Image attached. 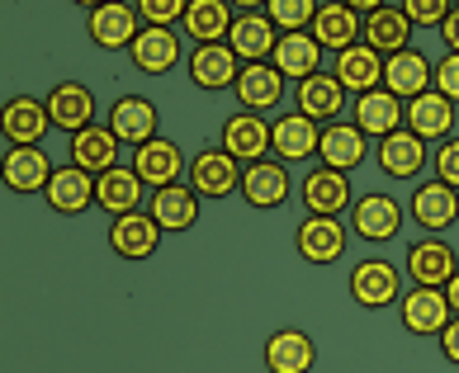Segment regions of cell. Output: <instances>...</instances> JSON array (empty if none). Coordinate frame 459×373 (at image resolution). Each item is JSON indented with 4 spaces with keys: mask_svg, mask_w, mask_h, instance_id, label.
Instances as JSON below:
<instances>
[{
    "mask_svg": "<svg viewBox=\"0 0 459 373\" xmlns=\"http://www.w3.org/2000/svg\"><path fill=\"white\" fill-rule=\"evenodd\" d=\"M0 132H5V142H10V147H43V138L53 132V114H48L43 99L14 95V99H5V114H0Z\"/></svg>",
    "mask_w": 459,
    "mask_h": 373,
    "instance_id": "obj_20",
    "label": "cell"
},
{
    "mask_svg": "<svg viewBox=\"0 0 459 373\" xmlns=\"http://www.w3.org/2000/svg\"><path fill=\"white\" fill-rule=\"evenodd\" d=\"M161 227L152 213H128V217H114L109 223V250L118 260H152L161 246Z\"/></svg>",
    "mask_w": 459,
    "mask_h": 373,
    "instance_id": "obj_27",
    "label": "cell"
},
{
    "mask_svg": "<svg viewBox=\"0 0 459 373\" xmlns=\"http://www.w3.org/2000/svg\"><path fill=\"white\" fill-rule=\"evenodd\" d=\"M265 14L280 33H308L317 20V0H265Z\"/></svg>",
    "mask_w": 459,
    "mask_h": 373,
    "instance_id": "obj_39",
    "label": "cell"
},
{
    "mask_svg": "<svg viewBox=\"0 0 459 373\" xmlns=\"http://www.w3.org/2000/svg\"><path fill=\"white\" fill-rule=\"evenodd\" d=\"M53 171L57 165H53V157H48V147H10L5 165H0L10 194H43L48 180H53Z\"/></svg>",
    "mask_w": 459,
    "mask_h": 373,
    "instance_id": "obj_26",
    "label": "cell"
},
{
    "mask_svg": "<svg viewBox=\"0 0 459 373\" xmlns=\"http://www.w3.org/2000/svg\"><path fill=\"white\" fill-rule=\"evenodd\" d=\"M440 341V354H446V364H455L459 369V317H450V326L436 335Z\"/></svg>",
    "mask_w": 459,
    "mask_h": 373,
    "instance_id": "obj_44",
    "label": "cell"
},
{
    "mask_svg": "<svg viewBox=\"0 0 459 373\" xmlns=\"http://www.w3.org/2000/svg\"><path fill=\"white\" fill-rule=\"evenodd\" d=\"M294 194H299V184L289 180V165H284V161L265 157V161L242 165V199L251 203V208L275 213V208H284Z\"/></svg>",
    "mask_w": 459,
    "mask_h": 373,
    "instance_id": "obj_7",
    "label": "cell"
},
{
    "mask_svg": "<svg viewBox=\"0 0 459 373\" xmlns=\"http://www.w3.org/2000/svg\"><path fill=\"white\" fill-rule=\"evenodd\" d=\"M374 157V147H369V138L355 123H327L322 128V147H317V161L327 165V171H342V175H351V171H360V165Z\"/></svg>",
    "mask_w": 459,
    "mask_h": 373,
    "instance_id": "obj_22",
    "label": "cell"
},
{
    "mask_svg": "<svg viewBox=\"0 0 459 373\" xmlns=\"http://www.w3.org/2000/svg\"><path fill=\"white\" fill-rule=\"evenodd\" d=\"M431 90H436V95H446L450 105H459V53H446V57L436 62Z\"/></svg>",
    "mask_w": 459,
    "mask_h": 373,
    "instance_id": "obj_43",
    "label": "cell"
},
{
    "mask_svg": "<svg viewBox=\"0 0 459 373\" xmlns=\"http://www.w3.org/2000/svg\"><path fill=\"white\" fill-rule=\"evenodd\" d=\"M109 132L124 147H147L152 138H161V114L147 95H118L109 105Z\"/></svg>",
    "mask_w": 459,
    "mask_h": 373,
    "instance_id": "obj_13",
    "label": "cell"
},
{
    "mask_svg": "<svg viewBox=\"0 0 459 373\" xmlns=\"http://www.w3.org/2000/svg\"><path fill=\"white\" fill-rule=\"evenodd\" d=\"M346 242H351V227L342 217H308L303 213V223L294 232V250L308 265H336L346 256Z\"/></svg>",
    "mask_w": 459,
    "mask_h": 373,
    "instance_id": "obj_11",
    "label": "cell"
},
{
    "mask_svg": "<svg viewBox=\"0 0 459 373\" xmlns=\"http://www.w3.org/2000/svg\"><path fill=\"white\" fill-rule=\"evenodd\" d=\"M299 199H303V213L308 217H342V213H351L355 190H351V175L313 165V171L299 180Z\"/></svg>",
    "mask_w": 459,
    "mask_h": 373,
    "instance_id": "obj_8",
    "label": "cell"
},
{
    "mask_svg": "<svg viewBox=\"0 0 459 373\" xmlns=\"http://www.w3.org/2000/svg\"><path fill=\"white\" fill-rule=\"evenodd\" d=\"M66 147H72V165H81L86 175H105L118 165V142L109 123H91V128H81L76 138H66Z\"/></svg>",
    "mask_w": 459,
    "mask_h": 373,
    "instance_id": "obj_34",
    "label": "cell"
},
{
    "mask_svg": "<svg viewBox=\"0 0 459 373\" xmlns=\"http://www.w3.org/2000/svg\"><path fill=\"white\" fill-rule=\"evenodd\" d=\"M143 199H147V184L138 180L133 165H114V171L95 175V208L114 217H128V213H143Z\"/></svg>",
    "mask_w": 459,
    "mask_h": 373,
    "instance_id": "obj_24",
    "label": "cell"
},
{
    "mask_svg": "<svg viewBox=\"0 0 459 373\" xmlns=\"http://www.w3.org/2000/svg\"><path fill=\"white\" fill-rule=\"evenodd\" d=\"M270 66L284 76V81H308L322 72V47L313 33H280V43H275V57H270Z\"/></svg>",
    "mask_w": 459,
    "mask_h": 373,
    "instance_id": "obj_37",
    "label": "cell"
},
{
    "mask_svg": "<svg viewBox=\"0 0 459 373\" xmlns=\"http://www.w3.org/2000/svg\"><path fill=\"white\" fill-rule=\"evenodd\" d=\"M185 76H190V86L204 90V95H218V90H232L237 76H242V62L228 43H204L195 47L190 57H185Z\"/></svg>",
    "mask_w": 459,
    "mask_h": 373,
    "instance_id": "obj_12",
    "label": "cell"
},
{
    "mask_svg": "<svg viewBox=\"0 0 459 373\" xmlns=\"http://www.w3.org/2000/svg\"><path fill=\"white\" fill-rule=\"evenodd\" d=\"M313 38H317V47L322 53H346V47H355V43H365V20L355 14V5L351 0H322L317 5V20H313Z\"/></svg>",
    "mask_w": 459,
    "mask_h": 373,
    "instance_id": "obj_14",
    "label": "cell"
},
{
    "mask_svg": "<svg viewBox=\"0 0 459 373\" xmlns=\"http://www.w3.org/2000/svg\"><path fill=\"white\" fill-rule=\"evenodd\" d=\"M284 90H289V81L275 72L270 62H256V66H242V76H237V86H232V95H237V105H242L247 114H270V109H280V99H284Z\"/></svg>",
    "mask_w": 459,
    "mask_h": 373,
    "instance_id": "obj_28",
    "label": "cell"
},
{
    "mask_svg": "<svg viewBox=\"0 0 459 373\" xmlns=\"http://www.w3.org/2000/svg\"><path fill=\"white\" fill-rule=\"evenodd\" d=\"M431 76H436V62L427 53H417V47H407V53H398V57H384V90L398 95L403 105L417 99V95H427Z\"/></svg>",
    "mask_w": 459,
    "mask_h": 373,
    "instance_id": "obj_31",
    "label": "cell"
},
{
    "mask_svg": "<svg viewBox=\"0 0 459 373\" xmlns=\"http://www.w3.org/2000/svg\"><path fill=\"white\" fill-rule=\"evenodd\" d=\"M431 171L440 184H450V190H459V132L455 138H446L436 151H431Z\"/></svg>",
    "mask_w": 459,
    "mask_h": 373,
    "instance_id": "obj_42",
    "label": "cell"
},
{
    "mask_svg": "<svg viewBox=\"0 0 459 373\" xmlns=\"http://www.w3.org/2000/svg\"><path fill=\"white\" fill-rule=\"evenodd\" d=\"M232 5L228 0H190V10H185V33L195 38V47L204 43H228V33H232Z\"/></svg>",
    "mask_w": 459,
    "mask_h": 373,
    "instance_id": "obj_38",
    "label": "cell"
},
{
    "mask_svg": "<svg viewBox=\"0 0 459 373\" xmlns=\"http://www.w3.org/2000/svg\"><path fill=\"white\" fill-rule=\"evenodd\" d=\"M450 0H403V14H407V24L412 29H440L450 20Z\"/></svg>",
    "mask_w": 459,
    "mask_h": 373,
    "instance_id": "obj_41",
    "label": "cell"
},
{
    "mask_svg": "<svg viewBox=\"0 0 459 373\" xmlns=\"http://www.w3.org/2000/svg\"><path fill=\"white\" fill-rule=\"evenodd\" d=\"M199 194L190 190V184H166V190H157L147 199V213L157 217L161 232H190L199 223Z\"/></svg>",
    "mask_w": 459,
    "mask_h": 373,
    "instance_id": "obj_36",
    "label": "cell"
},
{
    "mask_svg": "<svg viewBox=\"0 0 459 373\" xmlns=\"http://www.w3.org/2000/svg\"><path fill=\"white\" fill-rule=\"evenodd\" d=\"M403 217H407V208L394 194L369 190V194H360L351 203V236H360V242H369V246H384L403 232Z\"/></svg>",
    "mask_w": 459,
    "mask_h": 373,
    "instance_id": "obj_2",
    "label": "cell"
},
{
    "mask_svg": "<svg viewBox=\"0 0 459 373\" xmlns=\"http://www.w3.org/2000/svg\"><path fill=\"white\" fill-rule=\"evenodd\" d=\"M43 105L48 114H53V128H62L66 138H76L81 128H91L95 123V90L86 86V81H57L53 90L43 95Z\"/></svg>",
    "mask_w": 459,
    "mask_h": 373,
    "instance_id": "obj_18",
    "label": "cell"
},
{
    "mask_svg": "<svg viewBox=\"0 0 459 373\" xmlns=\"http://www.w3.org/2000/svg\"><path fill=\"white\" fill-rule=\"evenodd\" d=\"M128 62L138 66L143 76H166L185 62V47H180V29H143L128 47Z\"/></svg>",
    "mask_w": 459,
    "mask_h": 373,
    "instance_id": "obj_25",
    "label": "cell"
},
{
    "mask_svg": "<svg viewBox=\"0 0 459 373\" xmlns=\"http://www.w3.org/2000/svg\"><path fill=\"white\" fill-rule=\"evenodd\" d=\"M261 360H265V373H313V364H317V345H313V335H308V331L284 326V331H275V335L265 341Z\"/></svg>",
    "mask_w": 459,
    "mask_h": 373,
    "instance_id": "obj_30",
    "label": "cell"
},
{
    "mask_svg": "<svg viewBox=\"0 0 459 373\" xmlns=\"http://www.w3.org/2000/svg\"><path fill=\"white\" fill-rule=\"evenodd\" d=\"M407 217L427 232V236H440L459 223V190L440 180H421L412 184V199H407Z\"/></svg>",
    "mask_w": 459,
    "mask_h": 373,
    "instance_id": "obj_9",
    "label": "cell"
},
{
    "mask_svg": "<svg viewBox=\"0 0 459 373\" xmlns=\"http://www.w3.org/2000/svg\"><path fill=\"white\" fill-rule=\"evenodd\" d=\"M275 43H280V29L270 24L265 5H242L232 20V33H228V47L237 53L242 66H256V62H270L275 57Z\"/></svg>",
    "mask_w": 459,
    "mask_h": 373,
    "instance_id": "obj_6",
    "label": "cell"
},
{
    "mask_svg": "<svg viewBox=\"0 0 459 373\" xmlns=\"http://www.w3.org/2000/svg\"><path fill=\"white\" fill-rule=\"evenodd\" d=\"M351 123L360 128L369 142H384V138H394V132L407 128V105L379 86V90H369V95H355Z\"/></svg>",
    "mask_w": 459,
    "mask_h": 373,
    "instance_id": "obj_16",
    "label": "cell"
},
{
    "mask_svg": "<svg viewBox=\"0 0 459 373\" xmlns=\"http://www.w3.org/2000/svg\"><path fill=\"white\" fill-rule=\"evenodd\" d=\"M450 298H446V288H407L403 302H398V321H403V331L407 335H440L450 326Z\"/></svg>",
    "mask_w": 459,
    "mask_h": 373,
    "instance_id": "obj_17",
    "label": "cell"
},
{
    "mask_svg": "<svg viewBox=\"0 0 459 373\" xmlns=\"http://www.w3.org/2000/svg\"><path fill=\"white\" fill-rule=\"evenodd\" d=\"M185 184H190L199 199H232V194H242V165H237L223 147H199L190 157Z\"/></svg>",
    "mask_w": 459,
    "mask_h": 373,
    "instance_id": "obj_4",
    "label": "cell"
},
{
    "mask_svg": "<svg viewBox=\"0 0 459 373\" xmlns=\"http://www.w3.org/2000/svg\"><path fill=\"white\" fill-rule=\"evenodd\" d=\"M332 76L346 86V95H369V90L384 86V57L374 53L369 43H355V47H346V53H336Z\"/></svg>",
    "mask_w": 459,
    "mask_h": 373,
    "instance_id": "obj_35",
    "label": "cell"
},
{
    "mask_svg": "<svg viewBox=\"0 0 459 373\" xmlns=\"http://www.w3.org/2000/svg\"><path fill=\"white\" fill-rule=\"evenodd\" d=\"M218 147H223L237 165L265 161V157H270V118L247 114V109L228 114V118H223V128H218Z\"/></svg>",
    "mask_w": 459,
    "mask_h": 373,
    "instance_id": "obj_10",
    "label": "cell"
},
{
    "mask_svg": "<svg viewBox=\"0 0 459 373\" xmlns=\"http://www.w3.org/2000/svg\"><path fill=\"white\" fill-rule=\"evenodd\" d=\"M294 105L303 118H313L317 128L327 123H342V109H346V86L336 81L332 72H317L308 81H299L294 86Z\"/></svg>",
    "mask_w": 459,
    "mask_h": 373,
    "instance_id": "obj_23",
    "label": "cell"
},
{
    "mask_svg": "<svg viewBox=\"0 0 459 373\" xmlns=\"http://www.w3.org/2000/svg\"><path fill=\"white\" fill-rule=\"evenodd\" d=\"M317 147H322V128L313 123V118H303L299 109L270 118V157L275 161L303 165L308 157H317Z\"/></svg>",
    "mask_w": 459,
    "mask_h": 373,
    "instance_id": "obj_15",
    "label": "cell"
},
{
    "mask_svg": "<svg viewBox=\"0 0 459 373\" xmlns=\"http://www.w3.org/2000/svg\"><path fill=\"white\" fill-rule=\"evenodd\" d=\"M185 10H190V0H138L143 29H176L185 24Z\"/></svg>",
    "mask_w": 459,
    "mask_h": 373,
    "instance_id": "obj_40",
    "label": "cell"
},
{
    "mask_svg": "<svg viewBox=\"0 0 459 373\" xmlns=\"http://www.w3.org/2000/svg\"><path fill=\"white\" fill-rule=\"evenodd\" d=\"M412 24H407V14H403V5H374L369 14H365V43L374 47L379 57H398V53H407V43H412Z\"/></svg>",
    "mask_w": 459,
    "mask_h": 373,
    "instance_id": "obj_32",
    "label": "cell"
},
{
    "mask_svg": "<svg viewBox=\"0 0 459 373\" xmlns=\"http://www.w3.org/2000/svg\"><path fill=\"white\" fill-rule=\"evenodd\" d=\"M86 33L100 53H128L133 38L143 33L138 5H124V0H100L86 10Z\"/></svg>",
    "mask_w": 459,
    "mask_h": 373,
    "instance_id": "obj_3",
    "label": "cell"
},
{
    "mask_svg": "<svg viewBox=\"0 0 459 373\" xmlns=\"http://www.w3.org/2000/svg\"><path fill=\"white\" fill-rule=\"evenodd\" d=\"M128 165L138 171V180L147 184L152 194L166 190V184H180V175L190 171V161H185L180 142H171V138H152L147 147L133 151V161H128Z\"/></svg>",
    "mask_w": 459,
    "mask_h": 373,
    "instance_id": "obj_19",
    "label": "cell"
},
{
    "mask_svg": "<svg viewBox=\"0 0 459 373\" xmlns=\"http://www.w3.org/2000/svg\"><path fill=\"white\" fill-rule=\"evenodd\" d=\"M43 199H48V208L53 213H62V217H81L86 208H95V175H86L81 165H57L53 171V180H48V190H43Z\"/></svg>",
    "mask_w": 459,
    "mask_h": 373,
    "instance_id": "obj_29",
    "label": "cell"
},
{
    "mask_svg": "<svg viewBox=\"0 0 459 373\" xmlns=\"http://www.w3.org/2000/svg\"><path fill=\"white\" fill-rule=\"evenodd\" d=\"M374 165L388 180H421V171L431 165V147L417 138V132H394V138L374 142Z\"/></svg>",
    "mask_w": 459,
    "mask_h": 373,
    "instance_id": "obj_21",
    "label": "cell"
},
{
    "mask_svg": "<svg viewBox=\"0 0 459 373\" xmlns=\"http://www.w3.org/2000/svg\"><path fill=\"white\" fill-rule=\"evenodd\" d=\"M440 43H446V53H459V5L450 10V20L440 24Z\"/></svg>",
    "mask_w": 459,
    "mask_h": 373,
    "instance_id": "obj_45",
    "label": "cell"
},
{
    "mask_svg": "<svg viewBox=\"0 0 459 373\" xmlns=\"http://www.w3.org/2000/svg\"><path fill=\"white\" fill-rule=\"evenodd\" d=\"M403 275L417 288H446L459 275V256L446 236H421L403 250Z\"/></svg>",
    "mask_w": 459,
    "mask_h": 373,
    "instance_id": "obj_5",
    "label": "cell"
},
{
    "mask_svg": "<svg viewBox=\"0 0 459 373\" xmlns=\"http://www.w3.org/2000/svg\"><path fill=\"white\" fill-rule=\"evenodd\" d=\"M446 298H450V312L459 317V275H455V279L446 284Z\"/></svg>",
    "mask_w": 459,
    "mask_h": 373,
    "instance_id": "obj_46",
    "label": "cell"
},
{
    "mask_svg": "<svg viewBox=\"0 0 459 373\" xmlns=\"http://www.w3.org/2000/svg\"><path fill=\"white\" fill-rule=\"evenodd\" d=\"M346 288H351V298H355V308H365V312H384V308H398L403 302V269L394 260H384V256H365V260H355L351 265V275H346Z\"/></svg>",
    "mask_w": 459,
    "mask_h": 373,
    "instance_id": "obj_1",
    "label": "cell"
},
{
    "mask_svg": "<svg viewBox=\"0 0 459 373\" xmlns=\"http://www.w3.org/2000/svg\"><path fill=\"white\" fill-rule=\"evenodd\" d=\"M407 132H417L427 147L455 138V105H450L446 95H436V90L407 99Z\"/></svg>",
    "mask_w": 459,
    "mask_h": 373,
    "instance_id": "obj_33",
    "label": "cell"
}]
</instances>
